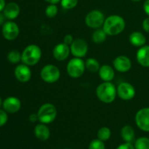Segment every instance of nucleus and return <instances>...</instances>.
<instances>
[{
  "mask_svg": "<svg viewBox=\"0 0 149 149\" xmlns=\"http://www.w3.org/2000/svg\"><path fill=\"white\" fill-rule=\"evenodd\" d=\"M116 149H135L134 145H132V143L125 142L124 143L121 144L116 148Z\"/></svg>",
  "mask_w": 149,
  "mask_h": 149,
  "instance_id": "nucleus-32",
  "label": "nucleus"
},
{
  "mask_svg": "<svg viewBox=\"0 0 149 149\" xmlns=\"http://www.w3.org/2000/svg\"><path fill=\"white\" fill-rule=\"evenodd\" d=\"M121 137L125 142L132 143L135 138V130L130 125H125L121 130Z\"/></svg>",
  "mask_w": 149,
  "mask_h": 149,
  "instance_id": "nucleus-21",
  "label": "nucleus"
},
{
  "mask_svg": "<svg viewBox=\"0 0 149 149\" xmlns=\"http://www.w3.org/2000/svg\"><path fill=\"white\" fill-rule=\"evenodd\" d=\"M22 59V53H20L17 50H11L7 55V60L10 61L11 63L17 64Z\"/></svg>",
  "mask_w": 149,
  "mask_h": 149,
  "instance_id": "nucleus-25",
  "label": "nucleus"
},
{
  "mask_svg": "<svg viewBox=\"0 0 149 149\" xmlns=\"http://www.w3.org/2000/svg\"><path fill=\"white\" fill-rule=\"evenodd\" d=\"M78 0H61V5L64 10H71L77 7Z\"/></svg>",
  "mask_w": 149,
  "mask_h": 149,
  "instance_id": "nucleus-28",
  "label": "nucleus"
},
{
  "mask_svg": "<svg viewBox=\"0 0 149 149\" xmlns=\"http://www.w3.org/2000/svg\"><path fill=\"white\" fill-rule=\"evenodd\" d=\"M116 90H117V95L119 96V98L126 101L133 99L136 94L134 86L127 81L120 83L116 87Z\"/></svg>",
  "mask_w": 149,
  "mask_h": 149,
  "instance_id": "nucleus-8",
  "label": "nucleus"
},
{
  "mask_svg": "<svg viewBox=\"0 0 149 149\" xmlns=\"http://www.w3.org/2000/svg\"><path fill=\"white\" fill-rule=\"evenodd\" d=\"M42 55V49L38 45H29L22 52L21 61L29 66H33L40 61Z\"/></svg>",
  "mask_w": 149,
  "mask_h": 149,
  "instance_id": "nucleus-3",
  "label": "nucleus"
},
{
  "mask_svg": "<svg viewBox=\"0 0 149 149\" xmlns=\"http://www.w3.org/2000/svg\"><path fill=\"white\" fill-rule=\"evenodd\" d=\"M34 135L38 140L42 141H46L50 137V130L47 125L43 123L38 124L35 126L33 130Z\"/></svg>",
  "mask_w": 149,
  "mask_h": 149,
  "instance_id": "nucleus-17",
  "label": "nucleus"
},
{
  "mask_svg": "<svg viewBox=\"0 0 149 149\" xmlns=\"http://www.w3.org/2000/svg\"><path fill=\"white\" fill-rule=\"evenodd\" d=\"M5 6H6L5 0H0V13L4 10Z\"/></svg>",
  "mask_w": 149,
  "mask_h": 149,
  "instance_id": "nucleus-37",
  "label": "nucleus"
},
{
  "mask_svg": "<svg viewBox=\"0 0 149 149\" xmlns=\"http://www.w3.org/2000/svg\"><path fill=\"white\" fill-rule=\"evenodd\" d=\"M107 36L103 29H97L92 34V40L95 44H101L106 41Z\"/></svg>",
  "mask_w": 149,
  "mask_h": 149,
  "instance_id": "nucleus-22",
  "label": "nucleus"
},
{
  "mask_svg": "<svg viewBox=\"0 0 149 149\" xmlns=\"http://www.w3.org/2000/svg\"><path fill=\"white\" fill-rule=\"evenodd\" d=\"M45 1L48 2L49 4H57L58 3L61 2V0H45Z\"/></svg>",
  "mask_w": 149,
  "mask_h": 149,
  "instance_id": "nucleus-38",
  "label": "nucleus"
},
{
  "mask_svg": "<svg viewBox=\"0 0 149 149\" xmlns=\"http://www.w3.org/2000/svg\"><path fill=\"white\" fill-rule=\"evenodd\" d=\"M14 74L17 81L22 83L28 82L31 79L32 75L30 66L24 63L17 65L15 68Z\"/></svg>",
  "mask_w": 149,
  "mask_h": 149,
  "instance_id": "nucleus-13",
  "label": "nucleus"
},
{
  "mask_svg": "<svg viewBox=\"0 0 149 149\" xmlns=\"http://www.w3.org/2000/svg\"><path fill=\"white\" fill-rule=\"evenodd\" d=\"M2 35L5 39L8 41L15 40L20 33V29L15 22L7 21L2 26Z\"/></svg>",
  "mask_w": 149,
  "mask_h": 149,
  "instance_id": "nucleus-11",
  "label": "nucleus"
},
{
  "mask_svg": "<svg viewBox=\"0 0 149 149\" xmlns=\"http://www.w3.org/2000/svg\"><path fill=\"white\" fill-rule=\"evenodd\" d=\"M64 149H71V148H64Z\"/></svg>",
  "mask_w": 149,
  "mask_h": 149,
  "instance_id": "nucleus-41",
  "label": "nucleus"
},
{
  "mask_svg": "<svg viewBox=\"0 0 149 149\" xmlns=\"http://www.w3.org/2000/svg\"><path fill=\"white\" fill-rule=\"evenodd\" d=\"M126 23L122 16L119 15H111L105 19L103 29L108 36H116L125 30Z\"/></svg>",
  "mask_w": 149,
  "mask_h": 149,
  "instance_id": "nucleus-1",
  "label": "nucleus"
},
{
  "mask_svg": "<svg viewBox=\"0 0 149 149\" xmlns=\"http://www.w3.org/2000/svg\"><path fill=\"white\" fill-rule=\"evenodd\" d=\"M40 77L45 82L53 84L59 80L61 77V71L55 65L47 64L41 70Z\"/></svg>",
  "mask_w": 149,
  "mask_h": 149,
  "instance_id": "nucleus-6",
  "label": "nucleus"
},
{
  "mask_svg": "<svg viewBox=\"0 0 149 149\" xmlns=\"http://www.w3.org/2000/svg\"><path fill=\"white\" fill-rule=\"evenodd\" d=\"M20 9L18 4L15 2H10L7 4H6L3 13L6 18L8 20H14L18 17L20 14Z\"/></svg>",
  "mask_w": 149,
  "mask_h": 149,
  "instance_id": "nucleus-16",
  "label": "nucleus"
},
{
  "mask_svg": "<svg viewBox=\"0 0 149 149\" xmlns=\"http://www.w3.org/2000/svg\"><path fill=\"white\" fill-rule=\"evenodd\" d=\"M135 121L140 130L149 132V107L140 109L135 114Z\"/></svg>",
  "mask_w": 149,
  "mask_h": 149,
  "instance_id": "nucleus-10",
  "label": "nucleus"
},
{
  "mask_svg": "<svg viewBox=\"0 0 149 149\" xmlns=\"http://www.w3.org/2000/svg\"><path fill=\"white\" fill-rule=\"evenodd\" d=\"M29 120H30L31 122L32 123H34V122H36L39 121V118H38L37 113H31L30 116L29 117Z\"/></svg>",
  "mask_w": 149,
  "mask_h": 149,
  "instance_id": "nucleus-34",
  "label": "nucleus"
},
{
  "mask_svg": "<svg viewBox=\"0 0 149 149\" xmlns=\"http://www.w3.org/2000/svg\"><path fill=\"white\" fill-rule=\"evenodd\" d=\"M71 53L70 46L65 45L63 42L55 45L52 50V55L54 58L58 61H63L69 57Z\"/></svg>",
  "mask_w": 149,
  "mask_h": 149,
  "instance_id": "nucleus-14",
  "label": "nucleus"
},
{
  "mask_svg": "<svg viewBox=\"0 0 149 149\" xmlns=\"http://www.w3.org/2000/svg\"><path fill=\"white\" fill-rule=\"evenodd\" d=\"M8 120V116L7 113L4 110L0 109V127L4 126Z\"/></svg>",
  "mask_w": 149,
  "mask_h": 149,
  "instance_id": "nucleus-30",
  "label": "nucleus"
},
{
  "mask_svg": "<svg viewBox=\"0 0 149 149\" xmlns=\"http://www.w3.org/2000/svg\"><path fill=\"white\" fill-rule=\"evenodd\" d=\"M2 107L7 113H17L21 108V101L16 97H8L3 101Z\"/></svg>",
  "mask_w": 149,
  "mask_h": 149,
  "instance_id": "nucleus-15",
  "label": "nucleus"
},
{
  "mask_svg": "<svg viewBox=\"0 0 149 149\" xmlns=\"http://www.w3.org/2000/svg\"><path fill=\"white\" fill-rule=\"evenodd\" d=\"M142 26L143 30L145 31L146 33H149V17L144 19V20L143 21L142 23Z\"/></svg>",
  "mask_w": 149,
  "mask_h": 149,
  "instance_id": "nucleus-33",
  "label": "nucleus"
},
{
  "mask_svg": "<svg viewBox=\"0 0 149 149\" xmlns=\"http://www.w3.org/2000/svg\"><path fill=\"white\" fill-rule=\"evenodd\" d=\"M136 59L138 63L143 67H149V45L139 47L136 53Z\"/></svg>",
  "mask_w": 149,
  "mask_h": 149,
  "instance_id": "nucleus-18",
  "label": "nucleus"
},
{
  "mask_svg": "<svg viewBox=\"0 0 149 149\" xmlns=\"http://www.w3.org/2000/svg\"><path fill=\"white\" fill-rule=\"evenodd\" d=\"M134 147L135 149H149V138L141 137L135 141Z\"/></svg>",
  "mask_w": 149,
  "mask_h": 149,
  "instance_id": "nucleus-26",
  "label": "nucleus"
},
{
  "mask_svg": "<svg viewBox=\"0 0 149 149\" xmlns=\"http://www.w3.org/2000/svg\"><path fill=\"white\" fill-rule=\"evenodd\" d=\"M98 75L103 81H111L115 77V69L109 65H103L99 69Z\"/></svg>",
  "mask_w": 149,
  "mask_h": 149,
  "instance_id": "nucleus-19",
  "label": "nucleus"
},
{
  "mask_svg": "<svg viewBox=\"0 0 149 149\" xmlns=\"http://www.w3.org/2000/svg\"><path fill=\"white\" fill-rule=\"evenodd\" d=\"M2 104H3V101L2 100H1V97H0V108H1V106H2Z\"/></svg>",
  "mask_w": 149,
  "mask_h": 149,
  "instance_id": "nucleus-39",
  "label": "nucleus"
},
{
  "mask_svg": "<svg viewBox=\"0 0 149 149\" xmlns=\"http://www.w3.org/2000/svg\"><path fill=\"white\" fill-rule=\"evenodd\" d=\"M85 67L86 70H87L90 72L96 73L98 72L99 69L100 68V65L97 60H96L95 58H90L86 60Z\"/></svg>",
  "mask_w": 149,
  "mask_h": 149,
  "instance_id": "nucleus-23",
  "label": "nucleus"
},
{
  "mask_svg": "<svg viewBox=\"0 0 149 149\" xmlns=\"http://www.w3.org/2000/svg\"><path fill=\"white\" fill-rule=\"evenodd\" d=\"M58 7L56 4H49L45 9V14L47 17L49 18H53L58 15Z\"/></svg>",
  "mask_w": 149,
  "mask_h": 149,
  "instance_id": "nucleus-27",
  "label": "nucleus"
},
{
  "mask_svg": "<svg viewBox=\"0 0 149 149\" xmlns=\"http://www.w3.org/2000/svg\"><path fill=\"white\" fill-rule=\"evenodd\" d=\"M113 67L120 73H126L132 68V61L126 55H119L113 61Z\"/></svg>",
  "mask_w": 149,
  "mask_h": 149,
  "instance_id": "nucleus-12",
  "label": "nucleus"
},
{
  "mask_svg": "<svg viewBox=\"0 0 149 149\" xmlns=\"http://www.w3.org/2000/svg\"><path fill=\"white\" fill-rule=\"evenodd\" d=\"M74 37H73V36L71 34H70V33H68V34H66L65 36H64L63 38V43H65V45H68V46H71V44L73 43V42H74Z\"/></svg>",
  "mask_w": 149,
  "mask_h": 149,
  "instance_id": "nucleus-31",
  "label": "nucleus"
},
{
  "mask_svg": "<svg viewBox=\"0 0 149 149\" xmlns=\"http://www.w3.org/2000/svg\"><path fill=\"white\" fill-rule=\"evenodd\" d=\"M40 123L49 125L52 123L58 116V110L55 105L50 103H44L36 112Z\"/></svg>",
  "mask_w": 149,
  "mask_h": 149,
  "instance_id": "nucleus-4",
  "label": "nucleus"
},
{
  "mask_svg": "<svg viewBox=\"0 0 149 149\" xmlns=\"http://www.w3.org/2000/svg\"><path fill=\"white\" fill-rule=\"evenodd\" d=\"M6 17L4 16V13H0V26L1 25H4L5 23L6 20Z\"/></svg>",
  "mask_w": 149,
  "mask_h": 149,
  "instance_id": "nucleus-36",
  "label": "nucleus"
},
{
  "mask_svg": "<svg viewBox=\"0 0 149 149\" xmlns=\"http://www.w3.org/2000/svg\"><path fill=\"white\" fill-rule=\"evenodd\" d=\"M96 96L99 100L104 103H111L117 96L116 87L111 81H103L95 90Z\"/></svg>",
  "mask_w": 149,
  "mask_h": 149,
  "instance_id": "nucleus-2",
  "label": "nucleus"
},
{
  "mask_svg": "<svg viewBox=\"0 0 149 149\" xmlns=\"http://www.w3.org/2000/svg\"><path fill=\"white\" fill-rule=\"evenodd\" d=\"M71 52L76 58H82L87 55L88 52V45L84 39H75L70 46Z\"/></svg>",
  "mask_w": 149,
  "mask_h": 149,
  "instance_id": "nucleus-9",
  "label": "nucleus"
},
{
  "mask_svg": "<svg viewBox=\"0 0 149 149\" xmlns=\"http://www.w3.org/2000/svg\"><path fill=\"white\" fill-rule=\"evenodd\" d=\"M131 1H141V0H131Z\"/></svg>",
  "mask_w": 149,
  "mask_h": 149,
  "instance_id": "nucleus-40",
  "label": "nucleus"
},
{
  "mask_svg": "<svg viewBox=\"0 0 149 149\" xmlns=\"http://www.w3.org/2000/svg\"><path fill=\"white\" fill-rule=\"evenodd\" d=\"M89 149H106V146L103 141H100L98 138H96L90 143Z\"/></svg>",
  "mask_w": 149,
  "mask_h": 149,
  "instance_id": "nucleus-29",
  "label": "nucleus"
},
{
  "mask_svg": "<svg viewBox=\"0 0 149 149\" xmlns=\"http://www.w3.org/2000/svg\"><path fill=\"white\" fill-rule=\"evenodd\" d=\"M111 136V131L110 128H109L108 127H102L97 131V138L103 142L110 139Z\"/></svg>",
  "mask_w": 149,
  "mask_h": 149,
  "instance_id": "nucleus-24",
  "label": "nucleus"
},
{
  "mask_svg": "<svg viewBox=\"0 0 149 149\" xmlns=\"http://www.w3.org/2000/svg\"><path fill=\"white\" fill-rule=\"evenodd\" d=\"M129 41L131 45L133 46L137 47H141L146 45V38L142 32L134 31L132 32L130 35Z\"/></svg>",
  "mask_w": 149,
  "mask_h": 149,
  "instance_id": "nucleus-20",
  "label": "nucleus"
},
{
  "mask_svg": "<svg viewBox=\"0 0 149 149\" xmlns=\"http://www.w3.org/2000/svg\"><path fill=\"white\" fill-rule=\"evenodd\" d=\"M104 14L99 10H93L86 15L85 24L90 29H97L103 26L105 21Z\"/></svg>",
  "mask_w": 149,
  "mask_h": 149,
  "instance_id": "nucleus-7",
  "label": "nucleus"
},
{
  "mask_svg": "<svg viewBox=\"0 0 149 149\" xmlns=\"http://www.w3.org/2000/svg\"><path fill=\"white\" fill-rule=\"evenodd\" d=\"M143 10L146 14L149 16V0H146L143 4Z\"/></svg>",
  "mask_w": 149,
  "mask_h": 149,
  "instance_id": "nucleus-35",
  "label": "nucleus"
},
{
  "mask_svg": "<svg viewBox=\"0 0 149 149\" xmlns=\"http://www.w3.org/2000/svg\"><path fill=\"white\" fill-rule=\"evenodd\" d=\"M86 70L85 61L80 58L71 59L66 65V71L68 75L73 79H78L84 74Z\"/></svg>",
  "mask_w": 149,
  "mask_h": 149,
  "instance_id": "nucleus-5",
  "label": "nucleus"
}]
</instances>
